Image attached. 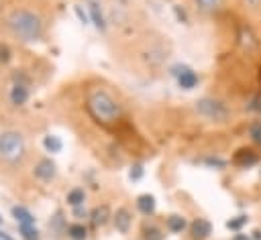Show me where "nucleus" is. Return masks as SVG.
Masks as SVG:
<instances>
[{
  "instance_id": "1",
  "label": "nucleus",
  "mask_w": 261,
  "mask_h": 240,
  "mask_svg": "<svg viewBox=\"0 0 261 240\" xmlns=\"http://www.w3.org/2000/svg\"><path fill=\"white\" fill-rule=\"evenodd\" d=\"M8 33L20 43H35L43 37V20L37 12L27 8H16L6 16Z\"/></svg>"
},
{
  "instance_id": "2",
  "label": "nucleus",
  "mask_w": 261,
  "mask_h": 240,
  "mask_svg": "<svg viewBox=\"0 0 261 240\" xmlns=\"http://www.w3.org/2000/svg\"><path fill=\"white\" fill-rule=\"evenodd\" d=\"M86 106L90 110V114L100 122V124H114L116 120H120L122 116V108L120 104L106 92V89H90L88 98H86Z\"/></svg>"
},
{
  "instance_id": "3",
  "label": "nucleus",
  "mask_w": 261,
  "mask_h": 240,
  "mask_svg": "<svg viewBox=\"0 0 261 240\" xmlns=\"http://www.w3.org/2000/svg\"><path fill=\"white\" fill-rule=\"evenodd\" d=\"M27 157V142L20 132L16 130H4L0 132V159L16 165Z\"/></svg>"
},
{
  "instance_id": "4",
  "label": "nucleus",
  "mask_w": 261,
  "mask_h": 240,
  "mask_svg": "<svg viewBox=\"0 0 261 240\" xmlns=\"http://www.w3.org/2000/svg\"><path fill=\"white\" fill-rule=\"evenodd\" d=\"M194 110L202 118H206L210 122H224L230 116L228 108L220 100H216V98H200V100H196L194 102Z\"/></svg>"
},
{
  "instance_id": "5",
  "label": "nucleus",
  "mask_w": 261,
  "mask_h": 240,
  "mask_svg": "<svg viewBox=\"0 0 261 240\" xmlns=\"http://www.w3.org/2000/svg\"><path fill=\"white\" fill-rule=\"evenodd\" d=\"M33 173H35V177L41 179V181H51V179H55L57 169H55V163H53L49 157H43V159H39V163L35 165Z\"/></svg>"
},
{
  "instance_id": "6",
  "label": "nucleus",
  "mask_w": 261,
  "mask_h": 240,
  "mask_svg": "<svg viewBox=\"0 0 261 240\" xmlns=\"http://www.w3.org/2000/svg\"><path fill=\"white\" fill-rule=\"evenodd\" d=\"M237 39H239V45H241V49H243L245 53H255V51L259 49V41H257L255 33H253L249 26H241Z\"/></svg>"
},
{
  "instance_id": "7",
  "label": "nucleus",
  "mask_w": 261,
  "mask_h": 240,
  "mask_svg": "<svg viewBox=\"0 0 261 240\" xmlns=\"http://www.w3.org/2000/svg\"><path fill=\"white\" fill-rule=\"evenodd\" d=\"M173 73L177 75V83H179L181 89H194L198 85V75L190 67H184V65L181 67H175Z\"/></svg>"
},
{
  "instance_id": "8",
  "label": "nucleus",
  "mask_w": 261,
  "mask_h": 240,
  "mask_svg": "<svg viewBox=\"0 0 261 240\" xmlns=\"http://www.w3.org/2000/svg\"><path fill=\"white\" fill-rule=\"evenodd\" d=\"M112 222H114V228L120 232V234H128L130 230V224H133V216L126 207H120L116 209V214L112 216Z\"/></svg>"
},
{
  "instance_id": "9",
  "label": "nucleus",
  "mask_w": 261,
  "mask_h": 240,
  "mask_svg": "<svg viewBox=\"0 0 261 240\" xmlns=\"http://www.w3.org/2000/svg\"><path fill=\"white\" fill-rule=\"evenodd\" d=\"M12 218L16 220L18 226H35V216L22 205H14L12 207Z\"/></svg>"
},
{
  "instance_id": "10",
  "label": "nucleus",
  "mask_w": 261,
  "mask_h": 240,
  "mask_svg": "<svg viewBox=\"0 0 261 240\" xmlns=\"http://www.w3.org/2000/svg\"><path fill=\"white\" fill-rule=\"evenodd\" d=\"M210 232H212V224H210L208 220L198 218V220H194V222H192V234H194V238H198V240L208 238V236H210Z\"/></svg>"
},
{
  "instance_id": "11",
  "label": "nucleus",
  "mask_w": 261,
  "mask_h": 240,
  "mask_svg": "<svg viewBox=\"0 0 261 240\" xmlns=\"http://www.w3.org/2000/svg\"><path fill=\"white\" fill-rule=\"evenodd\" d=\"M29 100V87L24 83H14L10 87V102L14 106H22Z\"/></svg>"
},
{
  "instance_id": "12",
  "label": "nucleus",
  "mask_w": 261,
  "mask_h": 240,
  "mask_svg": "<svg viewBox=\"0 0 261 240\" xmlns=\"http://www.w3.org/2000/svg\"><path fill=\"white\" fill-rule=\"evenodd\" d=\"M88 10H90V18H92L94 26H96L98 31H104V28H106V18H104L102 8H100L96 2H90V4H88Z\"/></svg>"
},
{
  "instance_id": "13",
  "label": "nucleus",
  "mask_w": 261,
  "mask_h": 240,
  "mask_svg": "<svg viewBox=\"0 0 261 240\" xmlns=\"http://www.w3.org/2000/svg\"><path fill=\"white\" fill-rule=\"evenodd\" d=\"M137 207H139V212H143L145 216H151V214L155 212V207H157L155 197H153L151 193H143V195H139V197H137Z\"/></svg>"
},
{
  "instance_id": "14",
  "label": "nucleus",
  "mask_w": 261,
  "mask_h": 240,
  "mask_svg": "<svg viewBox=\"0 0 261 240\" xmlns=\"http://www.w3.org/2000/svg\"><path fill=\"white\" fill-rule=\"evenodd\" d=\"M234 163L241 165V167H249V165L257 163V155H255L251 148H241V151L234 155Z\"/></svg>"
},
{
  "instance_id": "15",
  "label": "nucleus",
  "mask_w": 261,
  "mask_h": 240,
  "mask_svg": "<svg viewBox=\"0 0 261 240\" xmlns=\"http://www.w3.org/2000/svg\"><path fill=\"white\" fill-rule=\"evenodd\" d=\"M67 203L71 205V207H80L82 203H84V199H86V191L82 189V187H73V189H69L67 191Z\"/></svg>"
},
{
  "instance_id": "16",
  "label": "nucleus",
  "mask_w": 261,
  "mask_h": 240,
  "mask_svg": "<svg viewBox=\"0 0 261 240\" xmlns=\"http://www.w3.org/2000/svg\"><path fill=\"white\" fill-rule=\"evenodd\" d=\"M43 146H45V151H47V153H59V151L63 148V142H61V138H59V136L47 134V136L43 138Z\"/></svg>"
},
{
  "instance_id": "17",
  "label": "nucleus",
  "mask_w": 261,
  "mask_h": 240,
  "mask_svg": "<svg viewBox=\"0 0 261 240\" xmlns=\"http://www.w3.org/2000/svg\"><path fill=\"white\" fill-rule=\"evenodd\" d=\"M194 4L202 12H214L224 4V0H194Z\"/></svg>"
},
{
  "instance_id": "18",
  "label": "nucleus",
  "mask_w": 261,
  "mask_h": 240,
  "mask_svg": "<svg viewBox=\"0 0 261 240\" xmlns=\"http://www.w3.org/2000/svg\"><path fill=\"white\" fill-rule=\"evenodd\" d=\"M67 236L71 240H86L88 238V230H86L84 224H71V226H67Z\"/></svg>"
},
{
  "instance_id": "19",
  "label": "nucleus",
  "mask_w": 261,
  "mask_h": 240,
  "mask_svg": "<svg viewBox=\"0 0 261 240\" xmlns=\"http://www.w3.org/2000/svg\"><path fill=\"white\" fill-rule=\"evenodd\" d=\"M108 207L106 205H102V207H96L94 212H92V224L94 226H104L106 224V220H108Z\"/></svg>"
},
{
  "instance_id": "20",
  "label": "nucleus",
  "mask_w": 261,
  "mask_h": 240,
  "mask_svg": "<svg viewBox=\"0 0 261 240\" xmlns=\"http://www.w3.org/2000/svg\"><path fill=\"white\" fill-rule=\"evenodd\" d=\"M184 228H186V220L181 218V216H169L167 218V230L169 232H184Z\"/></svg>"
},
{
  "instance_id": "21",
  "label": "nucleus",
  "mask_w": 261,
  "mask_h": 240,
  "mask_svg": "<svg viewBox=\"0 0 261 240\" xmlns=\"http://www.w3.org/2000/svg\"><path fill=\"white\" fill-rule=\"evenodd\" d=\"M18 232L22 240H39V232L35 226H18Z\"/></svg>"
},
{
  "instance_id": "22",
  "label": "nucleus",
  "mask_w": 261,
  "mask_h": 240,
  "mask_svg": "<svg viewBox=\"0 0 261 240\" xmlns=\"http://www.w3.org/2000/svg\"><path fill=\"white\" fill-rule=\"evenodd\" d=\"M249 132H251L253 142L261 144V122H253V124H251V128H249Z\"/></svg>"
},
{
  "instance_id": "23",
  "label": "nucleus",
  "mask_w": 261,
  "mask_h": 240,
  "mask_svg": "<svg viewBox=\"0 0 261 240\" xmlns=\"http://www.w3.org/2000/svg\"><path fill=\"white\" fill-rule=\"evenodd\" d=\"M243 224H247V216H237L234 220H228V222H226V228H230V230H239Z\"/></svg>"
},
{
  "instance_id": "24",
  "label": "nucleus",
  "mask_w": 261,
  "mask_h": 240,
  "mask_svg": "<svg viewBox=\"0 0 261 240\" xmlns=\"http://www.w3.org/2000/svg\"><path fill=\"white\" fill-rule=\"evenodd\" d=\"M145 234H147V236H145V240H161V238H163V236H161V232H159L157 228H147V230H145Z\"/></svg>"
},
{
  "instance_id": "25",
  "label": "nucleus",
  "mask_w": 261,
  "mask_h": 240,
  "mask_svg": "<svg viewBox=\"0 0 261 240\" xmlns=\"http://www.w3.org/2000/svg\"><path fill=\"white\" fill-rule=\"evenodd\" d=\"M75 14H77V18H80L84 24H88V14L82 10V6H75Z\"/></svg>"
},
{
  "instance_id": "26",
  "label": "nucleus",
  "mask_w": 261,
  "mask_h": 240,
  "mask_svg": "<svg viewBox=\"0 0 261 240\" xmlns=\"http://www.w3.org/2000/svg\"><path fill=\"white\" fill-rule=\"evenodd\" d=\"M141 175H143V167L141 165H135L133 171H130V179H139Z\"/></svg>"
},
{
  "instance_id": "27",
  "label": "nucleus",
  "mask_w": 261,
  "mask_h": 240,
  "mask_svg": "<svg viewBox=\"0 0 261 240\" xmlns=\"http://www.w3.org/2000/svg\"><path fill=\"white\" fill-rule=\"evenodd\" d=\"M206 163H208V165H218V167H222V165H224V161H218V159H208Z\"/></svg>"
},
{
  "instance_id": "28",
  "label": "nucleus",
  "mask_w": 261,
  "mask_h": 240,
  "mask_svg": "<svg viewBox=\"0 0 261 240\" xmlns=\"http://www.w3.org/2000/svg\"><path fill=\"white\" fill-rule=\"evenodd\" d=\"M232 240H251V238H249L247 234H237V236H234Z\"/></svg>"
},
{
  "instance_id": "29",
  "label": "nucleus",
  "mask_w": 261,
  "mask_h": 240,
  "mask_svg": "<svg viewBox=\"0 0 261 240\" xmlns=\"http://www.w3.org/2000/svg\"><path fill=\"white\" fill-rule=\"evenodd\" d=\"M247 2H249V4H251V6H253V8H257V6H259V4H261V0H247Z\"/></svg>"
},
{
  "instance_id": "30",
  "label": "nucleus",
  "mask_w": 261,
  "mask_h": 240,
  "mask_svg": "<svg viewBox=\"0 0 261 240\" xmlns=\"http://www.w3.org/2000/svg\"><path fill=\"white\" fill-rule=\"evenodd\" d=\"M255 238H257V240H261V232H259V230L255 232Z\"/></svg>"
},
{
  "instance_id": "31",
  "label": "nucleus",
  "mask_w": 261,
  "mask_h": 240,
  "mask_svg": "<svg viewBox=\"0 0 261 240\" xmlns=\"http://www.w3.org/2000/svg\"><path fill=\"white\" fill-rule=\"evenodd\" d=\"M0 224H2V216H0Z\"/></svg>"
},
{
  "instance_id": "32",
  "label": "nucleus",
  "mask_w": 261,
  "mask_h": 240,
  "mask_svg": "<svg viewBox=\"0 0 261 240\" xmlns=\"http://www.w3.org/2000/svg\"><path fill=\"white\" fill-rule=\"evenodd\" d=\"M0 240H2V238H0Z\"/></svg>"
}]
</instances>
